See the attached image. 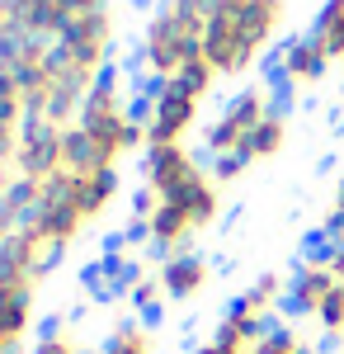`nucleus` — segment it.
<instances>
[{"instance_id": "f257e3e1", "label": "nucleus", "mask_w": 344, "mask_h": 354, "mask_svg": "<svg viewBox=\"0 0 344 354\" xmlns=\"http://www.w3.org/2000/svg\"><path fill=\"white\" fill-rule=\"evenodd\" d=\"M269 113H274V95H269L265 85H245L240 95H231L222 113H217V123L208 128V151L217 161H231L245 151V142L255 137V128L265 123Z\"/></svg>"}, {"instance_id": "f03ea898", "label": "nucleus", "mask_w": 344, "mask_h": 354, "mask_svg": "<svg viewBox=\"0 0 344 354\" xmlns=\"http://www.w3.org/2000/svg\"><path fill=\"white\" fill-rule=\"evenodd\" d=\"M198 95L184 81H165L151 90L146 113H142V128H146V147H180L193 123H198Z\"/></svg>"}, {"instance_id": "7ed1b4c3", "label": "nucleus", "mask_w": 344, "mask_h": 354, "mask_svg": "<svg viewBox=\"0 0 344 354\" xmlns=\"http://www.w3.org/2000/svg\"><path fill=\"white\" fill-rule=\"evenodd\" d=\"M198 175H203V165L189 156L184 142L180 147H146V156H142V180H146V194L151 198H175Z\"/></svg>"}, {"instance_id": "20e7f679", "label": "nucleus", "mask_w": 344, "mask_h": 354, "mask_svg": "<svg viewBox=\"0 0 344 354\" xmlns=\"http://www.w3.org/2000/svg\"><path fill=\"white\" fill-rule=\"evenodd\" d=\"M340 288V279L330 270V255H307L288 279V307L297 317H312L316 322V312L325 307V298Z\"/></svg>"}, {"instance_id": "39448f33", "label": "nucleus", "mask_w": 344, "mask_h": 354, "mask_svg": "<svg viewBox=\"0 0 344 354\" xmlns=\"http://www.w3.org/2000/svg\"><path fill=\"white\" fill-rule=\"evenodd\" d=\"M33 283L24 279H0V345L5 350H24L28 330H33Z\"/></svg>"}, {"instance_id": "423d86ee", "label": "nucleus", "mask_w": 344, "mask_h": 354, "mask_svg": "<svg viewBox=\"0 0 344 354\" xmlns=\"http://www.w3.org/2000/svg\"><path fill=\"white\" fill-rule=\"evenodd\" d=\"M325 71H330V57L321 53V43L312 33H307V38H292L288 48L278 53V85H283V90H307V85H316Z\"/></svg>"}, {"instance_id": "0eeeda50", "label": "nucleus", "mask_w": 344, "mask_h": 354, "mask_svg": "<svg viewBox=\"0 0 344 354\" xmlns=\"http://www.w3.org/2000/svg\"><path fill=\"white\" fill-rule=\"evenodd\" d=\"M208 279H212V265L203 255H193V250L165 255V265H160V288H165V298H175V302L198 298L208 288Z\"/></svg>"}, {"instance_id": "6e6552de", "label": "nucleus", "mask_w": 344, "mask_h": 354, "mask_svg": "<svg viewBox=\"0 0 344 354\" xmlns=\"http://www.w3.org/2000/svg\"><path fill=\"white\" fill-rule=\"evenodd\" d=\"M283 302H288V279H283V274H260V279L231 302V312H240L245 322H255L260 330H269L274 326V312H278Z\"/></svg>"}, {"instance_id": "1a4fd4ad", "label": "nucleus", "mask_w": 344, "mask_h": 354, "mask_svg": "<svg viewBox=\"0 0 344 354\" xmlns=\"http://www.w3.org/2000/svg\"><path fill=\"white\" fill-rule=\"evenodd\" d=\"M283 147H288V113H283V109H274V113L265 118V123L255 128V137L245 142L240 161H245V165H265V161H274V156H278Z\"/></svg>"}, {"instance_id": "9d476101", "label": "nucleus", "mask_w": 344, "mask_h": 354, "mask_svg": "<svg viewBox=\"0 0 344 354\" xmlns=\"http://www.w3.org/2000/svg\"><path fill=\"white\" fill-rule=\"evenodd\" d=\"M312 38L321 43V53L330 62H344V0H325L312 24Z\"/></svg>"}, {"instance_id": "9b49d317", "label": "nucleus", "mask_w": 344, "mask_h": 354, "mask_svg": "<svg viewBox=\"0 0 344 354\" xmlns=\"http://www.w3.org/2000/svg\"><path fill=\"white\" fill-rule=\"evenodd\" d=\"M99 354H160V340L151 326H142V322H123V326L108 330L104 350Z\"/></svg>"}, {"instance_id": "f8f14e48", "label": "nucleus", "mask_w": 344, "mask_h": 354, "mask_svg": "<svg viewBox=\"0 0 344 354\" xmlns=\"http://www.w3.org/2000/svg\"><path fill=\"white\" fill-rule=\"evenodd\" d=\"M255 354H316V345L297 326H269L265 335L255 340Z\"/></svg>"}, {"instance_id": "ddd939ff", "label": "nucleus", "mask_w": 344, "mask_h": 354, "mask_svg": "<svg viewBox=\"0 0 344 354\" xmlns=\"http://www.w3.org/2000/svg\"><path fill=\"white\" fill-rule=\"evenodd\" d=\"M28 354H85V345H80V335L71 326H48V330H38Z\"/></svg>"}, {"instance_id": "4468645a", "label": "nucleus", "mask_w": 344, "mask_h": 354, "mask_svg": "<svg viewBox=\"0 0 344 354\" xmlns=\"http://www.w3.org/2000/svg\"><path fill=\"white\" fill-rule=\"evenodd\" d=\"M316 326H321L325 340H340V345H344V283L325 298V307L316 312Z\"/></svg>"}, {"instance_id": "2eb2a0df", "label": "nucleus", "mask_w": 344, "mask_h": 354, "mask_svg": "<svg viewBox=\"0 0 344 354\" xmlns=\"http://www.w3.org/2000/svg\"><path fill=\"white\" fill-rule=\"evenodd\" d=\"M0 354H19V350H5V345H0Z\"/></svg>"}, {"instance_id": "dca6fc26", "label": "nucleus", "mask_w": 344, "mask_h": 354, "mask_svg": "<svg viewBox=\"0 0 344 354\" xmlns=\"http://www.w3.org/2000/svg\"><path fill=\"white\" fill-rule=\"evenodd\" d=\"M340 100H344V90H340Z\"/></svg>"}]
</instances>
